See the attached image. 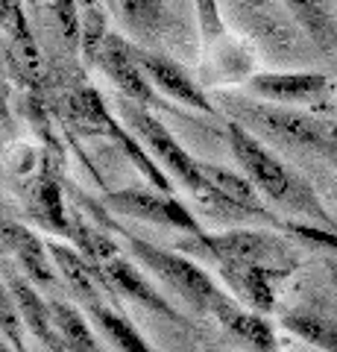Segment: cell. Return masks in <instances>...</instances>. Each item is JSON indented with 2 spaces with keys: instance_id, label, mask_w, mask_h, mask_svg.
<instances>
[{
  "instance_id": "13",
  "label": "cell",
  "mask_w": 337,
  "mask_h": 352,
  "mask_svg": "<svg viewBox=\"0 0 337 352\" xmlns=\"http://www.w3.org/2000/svg\"><path fill=\"white\" fill-rule=\"evenodd\" d=\"M214 320L223 326L226 335H232L249 352H279L273 323L267 320V314L255 311V308H241L237 300H229L214 314Z\"/></svg>"
},
{
  "instance_id": "1",
  "label": "cell",
  "mask_w": 337,
  "mask_h": 352,
  "mask_svg": "<svg viewBox=\"0 0 337 352\" xmlns=\"http://www.w3.org/2000/svg\"><path fill=\"white\" fill-rule=\"evenodd\" d=\"M226 141L235 162L241 164V170L249 176V182L258 188L261 197H267L270 203L279 208H288L293 214H302L311 223L323 226H337V220L329 214V208L323 206L320 194L302 179L299 173H293L276 153H270L261 141L244 126L241 120H226Z\"/></svg>"
},
{
  "instance_id": "20",
  "label": "cell",
  "mask_w": 337,
  "mask_h": 352,
  "mask_svg": "<svg viewBox=\"0 0 337 352\" xmlns=\"http://www.w3.org/2000/svg\"><path fill=\"white\" fill-rule=\"evenodd\" d=\"M89 311L94 314V320L106 332V338L112 340V344L121 349V352H153V349L147 346V340L138 335V329L129 323L121 311H115V308H108L103 302L89 305Z\"/></svg>"
},
{
  "instance_id": "29",
  "label": "cell",
  "mask_w": 337,
  "mask_h": 352,
  "mask_svg": "<svg viewBox=\"0 0 337 352\" xmlns=\"http://www.w3.org/2000/svg\"><path fill=\"white\" fill-rule=\"evenodd\" d=\"M106 3H108V6H112V3H115V0H106Z\"/></svg>"
},
{
  "instance_id": "5",
  "label": "cell",
  "mask_w": 337,
  "mask_h": 352,
  "mask_svg": "<svg viewBox=\"0 0 337 352\" xmlns=\"http://www.w3.org/2000/svg\"><path fill=\"white\" fill-rule=\"evenodd\" d=\"M121 118H124V124L138 135L141 144L150 150V156L165 164V170L182 185V188H188L200 203L214 191L209 185V179L202 176L200 162L170 135L167 126L161 124L156 115L147 112V106H138V103H132V100H126V97H124Z\"/></svg>"
},
{
  "instance_id": "27",
  "label": "cell",
  "mask_w": 337,
  "mask_h": 352,
  "mask_svg": "<svg viewBox=\"0 0 337 352\" xmlns=\"http://www.w3.org/2000/svg\"><path fill=\"white\" fill-rule=\"evenodd\" d=\"M3 106H6V88L0 85V115H3Z\"/></svg>"
},
{
  "instance_id": "3",
  "label": "cell",
  "mask_w": 337,
  "mask_h": 352,
  "mask_svg": "<svg viewBox=\"0 0 337 352\" xmlns=\"http://www.w3.org/2000/svg\"><path fill=\"white\" fill-rule=\"evenodd\" d=\"M185 247H202V252L214 264L232 261V264H249V267H264L279 276L290 279L299 270V252L293 250L290 235L281 229H226V232H202L188 235L182 241ZM179 244V247H182Z\"/></svg>"
},
{
  "instance_id": "10",
  "label": "cell",
  "mask_w": 337,
  "mask_h": 352,
  "mask_svg": "<svg viewBox=\"0 0 337 352\" xmlns=\"http://www.w3.org/2000/svg\"><path fill=\"white\" fill-rule=\"evenodd\" d=\"M135 53H138V62L141 68H144L147 80L153 82L156 91L167 94L170 100H176L182 106L188 109H197V112H205L217 118V109L214 103L205 97V91L200 88V82L194 80V76L182 68V65H176L173 59H167L165 53H156V50H147L141 47V44H135Z\"/></svg>"
},
{
  "instance_id": "19",
  "label": "cell",
  "mask_w": 337,
  "mask_h": 352,
  "mask_svg": "<svg viewBox=\"0 0 337 352\" xmlns=\"http://www.w3.org/2000/svg\"><path fill=\"white\" fill-rule=\"evenodd\" d=\"M50 311H53V323H56L59 335L71 352H103L100 344L94 340L89 323H85V317L71 302L50 300Z\"/></svg>"
},
{
  "instance_id": "21",
  "label": "cell",
  "mask_w": 337,
  "mask_h": 352,
  "mask_svg": "<svg viewBox=\"0 0 337 352\" xmlns=\"http://www.w3.org/2000/svg\"><path fill=\"white\" fill-rule=\"evenodd\" d=\"M68 238L80 247V252L91 264H106L115 256H121V247H117L112 238H108L106 232H100L97 226H91V223H82V220H71V235Z\"/></svg>"
},
{
  "instance_id": "16",
  "label": "cell",
  "mask_w": 337,
  "mask_h": 352,
  "mask_svg": "<svg viewBox=\"0 0 337 352\" xmlns=\"http://www.w3.org/2000/svg\"><path fill=\"white\" fill-rule=\"evenodd\" d=\"M288 12L297 18V24L308 32V38L317 44L323 56L337 62V24L323 0H281Z\"/></svg>"
},
{
  "instance_id": "11",
  "label": "cell",
  "mask_w": 337,
  "mask_h": 352,
  "mask_svg": "<svg viewBox=\"0 0 337 352\" xmlns=\"http://www.w3.org/2000/svg\"><path fill=\"white\" fill-rule=\"evenodd\" d=\"M94 273H97V279H100V285L106 291H117V294H126L129 300H135L141 302L144 308H150V311H156L161 314L165 320L170 323H185L182 320V314L173 308L165 296H161L153 285H150L144 276H141V270L135 267L132 261H126L121 256H115L112 261H106V264H91Z\"/></svg>"
},
{
  "instance_id": "24",
  "label": "cell",
  "mask_w": 337,
  "mask_h": 352,
  "mask_svg": "<svg viewBox=\"0 0 337 352\" xmlns=\"http://www.w3.org/2000/svg\"><path fill=\"white\" fill-rule=\"evenodd\" d=\"M0 332L15 346V352H27L24 346V317L18 311V302L9 291L6 279H0Z\"/></svg>"
},
{
  "instance_id": "2",
  "label": "cell",
  "mask_w": 337,
  "mask_h": 352,
  "mask_svg": "<svg viewBox=\"0 0 337 352\" xmlns=\"http://www.w3.org/2000/svg\"><path fill=\"white\" fill-rule=\"evenodd\" d=\"M100 220H103V223H108V226H115L117 232L124 235L126 250L132 252V258L141 264V267H147L156 279H161L167 288L176 291L182 300L194 308V311L214 317L226 302L232 300V296L226 294L223 288H217V282L200 267V264H194L188 256L150 244V241H144V238H138L132 232H126V229H121L115 220H108L106 214H100Z\"/></svg>"
},
{
  "instance_id": "25",
  "label": "cell",
  "mask_w": 337,
  "mask_h": 352,
  "mask_svg": "<svg viewBox=\"0 0 337 352\" xmlns=\"http://www.w3.org/2000/svg\"><path fill=\"white\" fill-rule=\"evenodd\" d=\"M197 6V18H200V36H202V53L214 47L223 36V15L217 0H194Z\"/></svg>"
},
{
  "instance_id": "18",
  "label": "cell",
  "mask_w": 337,
  "mask_h": 352,
  "mask_svg": "<svg viewBox=\"0 0 337 352\" xmlns=\"http://www.w3.org/2000/svg\"><path fill=\"white\" fill-rule=\"evenodd\" d=\"M115 3L129 32H135L138 38L153 41L167 30L170 15L165 0H115Z\"/></svg>"
},
{
  "instance_id": "7",
  "label": "cell",
  "mask_w": 337,
  "mask_h": 352,
  "mask_svg": "<svg viewBox=\"0 0 337 352\" xmlns=\"http://www.w3.org/2000/svg\"><path fill=\"white\" fill-rule=\"evenodd\" d=\"M106 212L124 214V217H135L144 223H159V226H170L179 229L185 235H200L202 223L188 212V206H182L167 191L159 188H121V191H108L103 197Z\"/></svg>"
},
{
  "instance_id": "22",
  "label": "cell",
  "mask_w": 337,
  "mask_h": 352,
  "mask_svg": "<svg viewBox=\"0 0 337 352\" xmlns=\"http://www.w3.org/2000/svg\"><path fill=\"white\" fill-rule=\"evenodd\" d=\"M36 217L41 223L53 226L56 232L71 235V220L65 217V203H62V188L56 179H45L36 191Z\"/></svg>"
},
{
  "instance_id": "12",
  "label": "cell",
  "mask_w": 337,
  "mask_h": 352,
  "mask_svg": "<svg viewBox=\"0 0 337 352\" xmlns=\"http://www.w3.org/2000/svg\"><path fill=\"white\" fill-rule=\"evenodd\" d=\"M6 285L12 291L15 302H18V311L24 317V326L36 335L41 344H45L50 352H71L68 344L62 340L56 323H53V311H50V300L45 302L41 294L36 291V282L27 279L24 273H6Z\"/></svg>"
},
{
  "instance_id": "4",
  "label": "cell",
  "mask_w": 337,
  "mask_h": 352,
  "mask_svg": "<svg viewBox=\"0 0 337 352\" xmlns=\"http://www.w3.org/2000/svg\"><path fill=\"white\" fill-rule=\"evenodd\" d=\"M235 120L244 126H255L267 135L285 141L290 147L308 150L314 156L329 159L337 141V124L323 115H314L299 106H279L264 100H237Z\"/></svg>"
},
{
  "instance_id": "23",
  "label": "cell",
  "mask_w": 337,
  "mask_h": 352,
  "mask_svg": "<svg viewBox=\"0 0 337 352\" xmlns=\"http://www.w3.org/2000/svg\"><path fill=\"white\" fill-rule=\"evenodd\" d=\"M279 229L293 241H302L305 247L323 250L337 256V226H323V223H299V220H281Z\"/></svg>"
},
{
  "instance_id": "26",
  "label": "cell",
  "mask_w": 337,
  "mask_h": 352,
  "mask_svg": "<svg viewBox=\"0 0 337 352\" xmlns=\"http://www.w3.org/2000/svg\"><path fill=\"white\" fill-rule=\"evenodd\" d=\"M0 352H15V346L9 344V340H6V335H3V332H0Z\"/></svg>"
},
{
  "instance_id": "17",
  "label": "cell",
  "mask_w": 337,
  "mask_h": 352,
  "mask_svg": "<svg viewBox=\"0 0 337 352\" xmlns=\"http://www.w3.org/2000/svg\"><path fill=\"white\" fill-rule=\"evenodd\" d=\"M281 329L320 352H337V323L311 308H290L281 314Z\"/></svg>"
},
{
  "instance_id": "6",
  "label": "cell",
  "mask_w": 337,
  "mask_h": 352,
  "mask_svg": "<svg viewBox=\"0 0 337 352\" xmlns=\"http://www.w3.org/2000/svg\"><path fill=\"white\" fill-rule=\"evenodd\" d=\"M71 112H73V120H77L80 126L91 129V132H100V135H106V138H112L115 144L126 153V159L135 162V168L147 176L153 188L173 194V182L165 176V170L159 168V162L150 156V153H144V144L138 141V135H135L132 129L121 126L112 118L106 100L94 91V88H80V91L71 94Z\"/></svg>"
},
{
  "instance_id": "8",
  "label": "cell",
  "mask_w": 337,
  "mask_h": 352,
  "mask_svg": "<svg viewBox=\"0 0 337 352\" xmlns=\"http://www.w3.org/2000/svg\"><path fill=\"white\" fill-rule=\"evenodd\" d=\"M244 91L255 100L279 106H320L332 94V80L329 74L317 71H267L249 76Z\"/></svg>"
},
{
  "instance_id": "14",
  "label": "cell",
  "mask_w": 337,
  "mask_h": 352,
  "mask_svg": "<svg viewBox=\"0 0 337 352\" xmlns=\"http://www.w3.org/2000/svg\"><path fill=\"white\" fill-rule=\"evenodd\" d=\"M200 168H202V176L209 179V185H214L217 191L226 194L229 200H235L237 206H244L246 212H253L261 223L279 229L281 217L270 212L264 206V200H258V188L249 182L246 173H235L229 168H223V164H211V162H200Z\"/></svg>"
},
{
  "instance_id": "15",
  "label": "cell",
  "mask_w": 337,
  "mask_h": 352,
  "mask_svg": "<svg viewBox=\"0 0 337 352\" xmlns=\"http://www.w3.org/2000/svg\"><path fill=\"white\" fill-rule=\"evenodd\" d=\"M47 250H50L53 267H56L59 276L68 282V288L77 294L85 305L100 302V294L106 288L100 285V279H97L91 261L85 258L80 250H71V247H62V244H47Z\"/></svg>"
},
{
  "instance_id": "9",
  "label": "cell",
  "mask_w": 337,
  "mask_h": 352,
  "mask_svg": "<svg viewBox=\"0 0 337 352\" xmlns=\"http://www.w3.org/2000/svg\"><path fill=\"white\" fill-rule=\"evenodd\" d=\"M97 65L106 71V76L117 85V91H121L126 100H132L138 106H161L159 91L153 88V82L147 80L144 68H141L132 41H126L124 36H117V32H108L103 38L100 53H97Z\"/></svg>"
},
{
  "instance_id": "28",
  "label": "cell",
  "mask_w": 337,
  "mask_h": 352,
  "mask_svg": "<svg viewBox=\"0 0 337 352\" xmlns=\"http://www.w3.org/2000/svg\"><path fill=\"white\" fill-rule=\"evenodd\" d=\"M329 162L334 164V168H337V141H334V150H332V156H329Z\"/></svg>"
}]
</instances>
